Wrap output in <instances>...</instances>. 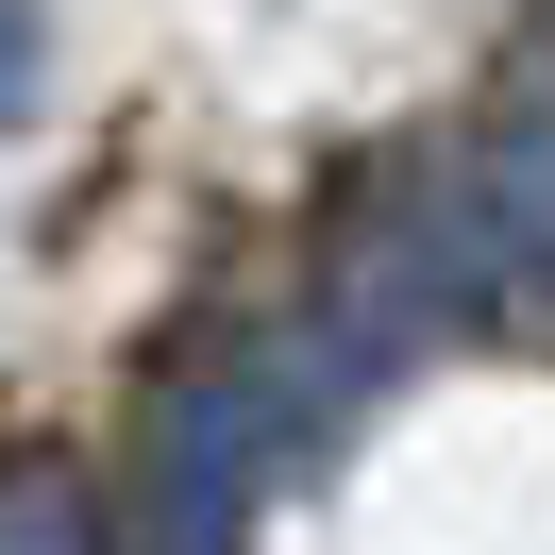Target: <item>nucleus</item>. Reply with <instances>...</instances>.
Segmentation results:
<instances>
[{"mask_svg": "<svg viewBox=\"0 0 555 555\" xmlns=\"http://www.w3.org/2000/svg\"><path fill=\"white\" fill-rule=\"evenodd\" d=\"M270 454V353L253 371H169L135 454V555H236V488Z\"/></svg>", "mask_w": 555, "mask_h": 555, "instance_id": "nucleus-1", "label": "nucleus"}, {"mask_svg": "<svg viewBox=\"0 0 555 555\" xmlns=\"http://www.w3.org/2000/svg\"><path fill=\"white\" fill-rule=\"evenodd\" d=\"M0 555H102L85 488H68V472H17V488H0Z\"/></svg>", "mask_w": 555, "mask_h": 555, "instance_id": "nucleus-2", "label": "nucleus"}, {"mask_svg": "<svg viewBox=\"0 0 555 555\" xmlns=\"http://www.w3.org/2000/svg\"><path fill=\"white\" fill-rule=\"evenodd\" d=\"M35 102V0H0V118Z\"/></svg>", "mask_w": 555, "mask_h": 555, "instance_id": "nucleus-3", "label": "nucleus"}]
</instances>
